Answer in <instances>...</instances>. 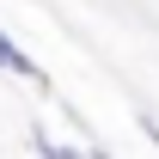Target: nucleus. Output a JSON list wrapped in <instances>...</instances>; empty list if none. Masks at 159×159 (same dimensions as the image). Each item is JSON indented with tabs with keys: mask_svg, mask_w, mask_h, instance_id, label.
<instances>
[{
	"mask_svg": "<svg viewBox=\"0 0 159 159\" xmlns=\"http://www.w3.org/2000/svg\"><path fill=\"white\" fill-rule=\"evenodd\" d=\"M0 74H12V80H25V86H37V92H55V86H49V74H43L37 61L25 55L19 43L6 37V25H0Z\"/></svg>",
	"mask_w": 159,
	"mask_h": 159,
	"instance_id": "obj_1",
	"label": "nucleus"
},
{
	"mask_svg": "<svg viewBox=\"0 0 159 159\" xmlns=\"http://www.w3.org/2000/svg\"><path fill=\"white\" fill-rule=\"evenodd\" d=\"M31 153L37 159H92V147H74V141H55L43 122H31Z\"/></svg>",
	"mask_w": 159,
	"mask_h": 159,
	"instance_id": "obj_2",
	"label": "nucleus"
},
{
	"mask_svg": "<svg viewBox=\"0 0 159 159\" xmlns=\"http://www.w3.org/2000/svg\"><path fill=\"white\" fill-rule=\"evenodd\" d=\"M92 159H116V153H110V147H98V141H92Z\"/></svg>",
	"mask_w": 159,
	"mask_h": 159,
	"instance_id": "obj_3",
	"label": "nucleus"
}]
</instances>
